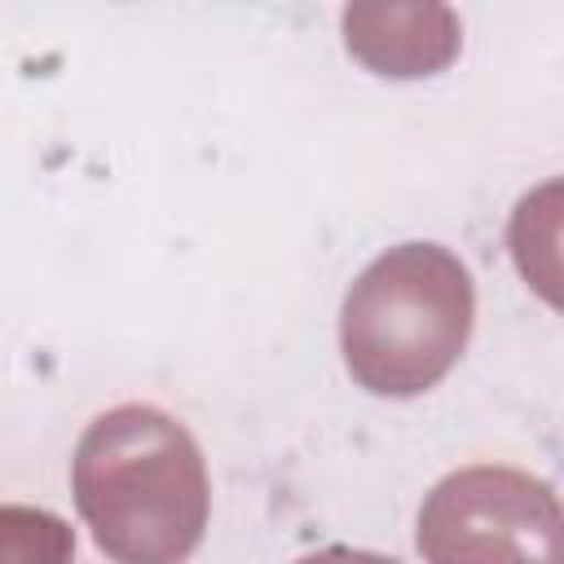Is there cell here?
Segmentation results:
<instances>
[{"instance_id": "obj_4", "label": "cell", "mask_w": 564, "mask_h": 564, "mask_svg": "<svg viewBox=\"0 0 564 564\" xmlns=\"http://www.w3.org/2000/svg\"><path fill=\"white\" fill-rule=\"evenodd\" d=\"M348 53L379 75H432L458 53V18L441 4H352L344 9Z\"/></svg>"}, {"instance_id": "obj_3", "label": "cell", "mask_w": 564, "mask_h": 564, "mask_svg": "<svg viewBox=\"0 0 564 564\" xmlns=\"http://www.w3.org/2000/svg\"><path fill=\"white\" fill-rule=\"evenodd\" d=\"M427 564H564L560 502L551 485L516 467H463L419 511Z\"/></svg>"}, {"instance_id": "obj_2", "label": "cell", "mask_w": 564, "mask_h": 564, "mask_svg": "<svg viewBox=\"0 0 564 564\" xmlns=\"http://www.w3.org/2000/svg\"><path fill=\"white\" fill-rule=\"evenodd\" d=\"M471 313V273L458 256L436 242L392 247L344 295V366L379 397L427 392L463 357Z\"/></svg>"}, {"instance_id": "obj_6", "label": "cell", "mask_w": 564, "mask_h": 564, "mask_svg": "<svg viewBox=\"0 0 564 564\" xmlns=\"http://www.w3.org/2000/svg\"><path fill=\"white\" fill-rule=\"evenodd\" d=\"M295 564H401V560H388V555H375V551H352V546H326V551H313Z\"/></svg>"}, {"instance_id": "obj_1", "label": "cell", "mask_w": 564, "mask_h": 564, "mask_svg": "<svg viewBox=\"0 0 564 564\" xmlns=\"http://www.w3.org/2000/svg\"><path fill=\"white\" fill-rule=\"evenodd\" d=\"M75 507L115 564H185L207 529L212 485L198 441L154 405L88 423L70 463Z\"/></svg>"}, {"instance_id": "obj_5", "label": "cell", "mask_w": 564, "mask_h": 564, "mask_svg": "<svg viewBox=\"0 0 564 564\" xmlns=\"http://www.w3.org/2000/svg\"><path fill=\"white\" fill-rule=\"evenodd\" d=\"M75 533L40 507H0V564H70Z\"/></svg>"}]
</instances>
